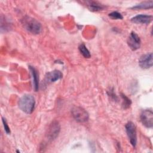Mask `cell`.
I'll return each instance as SVG.
<instances>
[{
	"label": "cell",
	"mask_w": 153,
	"mask_h": 153,
	"mask_svg": "<svg viewBox=\"0 0 153 153\" xmlns=\"http://www.w3.org/2000/svg\"><path fill=\"white\" fill-rule=\"evenodd\" d=\"M71 114L74 118L79 123L86 122L89 118L87 112L79 106H74L71 109Z\"/></svg>",
	"instance_id": "3"
},
{
	"label": "cell",
	"mask_w": 153,
	"mask_h": 153,
	"mask_svg": "<svg viewBox=\"0 0 153 153\" xmlns=\"http://www.w3.org/2000/svg\"><path fill=\"white\" fill-rule=\"evenodd\" d=\"M60 130V127L59 124L57 121L53 122L50 124L47 131V136L48 139L50 140L55 139L58 136Z\"/></svg>",
	"instance_id": "8"
},
{
	"label": "cell",
	"mask_w": 153,
	"mask_h": 153,
	"mask_svg": "<svg viewBox=\"0 0 153 153\" xmlns=\"http://www.w3.org/2000/svg\"><path fill=\"white\" fill-rule=\"evenodd\" d=\"M63 77V74L59 70H54L47 72L45 76V81L48 82H55Z\"/></svg>",
	"instance_id": "9"
},
{
	"label": "cell",
	"mask_w": 153,
	"mask_h": 153,
	"mask_svg": "<svg viewBox=\"0 0 153 153\" xmlns=\"http://www.w3.org/2000/svg\"><path fill=\"white\" fill-rule=\"evenodd\" d=\"M109 17H111L112 19L117 20V19H123V17L121 15V13L117 12V11H113L109 14Z\"/></svg>",
	"instance_id": "16"
},
{
	"label": "cell",
	"mask_w": 153,
	"mask_h": 153,
	"mask_svg": "<svg viewBox=\"0 0 153 153\" xmlns=\"http://www.w3.org/2000/svg\"><path fill=\"white\" fill-rule=\"evenodd\" d=\"M153 7V1H144L142 2H140V4L133 7L131 8L133 9H149L152 8Z\"/></svg>",
	"instance_id": "12"
},
{
	"label": "cell",
	"mask_w": 153,
	"mask_h": 153,
	"mask_svg": "<svg viewBox=\"0 0 153 153\" xmlns=\"http://www.w3.org/2000/svg\"><path fill=\"white\" fill-rule=\"evenodd\" d=\"M126 131L127 136L130 140V142L133 147H135L137 143V134H136V128L134 124L131 122H128L126 126Z\"/></svg>",
	"instance_id": "4"
},
{
	"label": "cell",
	"mask_w": 153,
	"mask_h": 153,
	"mask_svg": "<svg viewBox=\"0 0 153 153\" xmlns=\"http://www.w3.org/2000/svg\"><path fill=\"white\" fill-rule=\"evenodd\" d=\"M2 123H3V125H4V130L6 132L7 134H10V127H8L7 123V121L5 120V119L4 118H2Z\"/></svg>",
	"instance_id": "17"
},
{
	"label": "cell",
	"mask_w": 153,
	"mask_h": 153,
	"mask_svg": "<svg viewBox=\"0 0 153 153\" xmlns=\"http://www.w3.org/2000/svg\"><path fill=\"white\" fill-rule=\"evenodd\" d=\"M152 20V16L151 15L139 14L131 19V21L134 23L148 24Z\"/></svg>",
	"instance_id": "10"
},
{
	"label": "cell",
	"mask_w": 153,
	"mask_h": 153,
	"mask_svg": "<svg viewBox=\"0 0 153 153\" xmlns=\"http://www.w3.org/2000/svg\"><path fill=\"white\" fill-rule=\"evenodd\" d=\"M29 69L30 71V72L32 74L34 90H35V91H37L38 90V88H39V75H38V71L33 66H29Z\"/></svg>",
	"instance_id": "11"
},
{
	"label": "cell",
	"mask_w": 153,
	"mask_h": 153,
	"mask_svg": "<svg viewBox=\"0 0 153 153\" xmlns=\"http://www.w3.org/2000/svg\"><path fill=\"white\" fill-rule=\"evenodd\" d=\"M121 96L123 99V106L124 109H127L130 107L131 102L129 98H128L125 94H121Z\"/></svg>",
	"instance_id": "15"
},
{
	"label": "cell",
	"mask_w": 153,
	"mask_h": 153,
	"mask_svg": "<svg viewBox=\"0 0 153 153\" xmlns=\"http://www.w3.org/2000/svg\"><path fill=\"white\" fill-rule=\"evenodd\" d=\"M153 56L152 53H147L142 55L139 60V65L140 67L144 69L151 68L153 65Z\"/></svg>",
	"instance_id": "6"
},
{
	"label": "cell",
	"mask_w": 153,
	"mask_h": 153,
	"mask_svg": "<svg viewBox=\"0 0 153 153\" xmlns=\"http://www.w3.org/2000/svg\"><path fill=\"white\" fill-rule=\"evenodd\" d=\"M88 8L90 9V11H98L102 10L103 8V7L102 4L97 2L91 1L89 2L88 4Z\"/></svg>",
	"instance_id": "13"
},
{
	"label": "cell",
	"mask_w": 153,
	"mask_h": 153,
	"mask_svg": "<svg viewBox=\"0 0 153 153\" xmlns=\"http://www.w3.org/2000/svg\"><path fill=\"white\" fill-rule=\"evenodd\" d=\"M127 44L130 49L133 51L137 50L140 47V39L139 36L134 32H131L128 38Z\"/></svg>",
	"instance_id": "7"
},
{
	"label": "cell",
	"mask_w": 153,
	"mask_h": 153,
	"mask_svg": "<svg viewBox=\"0 0 153 153\" xmlns=\"http://www.w3.org/2000/svg\"><path fill=\"white\" fill-rule=\"evenodd\" d=\"M78 49H79L81 54L85 58L88 59L91 57V54H90L89 50L86 47V46L84 45V44H81L78 47Z\"/></svg>",
	"instance_id": "14"
},
{
	"label": "cell",
	"mask_w": 153,
	"mask_h": 153,
	"mask_svg": "<svg viewBox=\"0 0 153 153\" xmlns=\"http://www.w3.org/2000/svg\"><path fill=\"white\" fill-rule=\"evenodd\" d=\"M22 23L26 30L33 34H39L41 32V23L31 17L25 16L22 19Z\"/></svg>",
	"instance_id": "2"
},
{
	"label": "cell",
	"mask_w": 153,
	"mask_h": 153,
	"mask_svg": "<svg viewBox=\"0 0 153 153\" xmlns=\"http://www.w3.org/2000/svg\"><path fill=\"white\" fill-rule=\"evenodd\" d=\"M18 105L23 112L27 114H30L34 110L35 100L32 95L25 94L19 99Z\"/></svg>",
	"instance_id": "1"
},
{
	"label": "cell",
	"mask_w": 153,
	"mask_h": 153,
	"mask_svg": "<svg viewBox=\"0 0 153 153\" xmlns=\"http://www.w3.org/2000/svg\"><path fill=\"white\" fill-rule=\"evenodd\" d=\"M140 120L143 126L147 128L153 126V112L151 109H145L140 114Z\"/></svg>",
	"instance_id": "5"
}]
</instances>
